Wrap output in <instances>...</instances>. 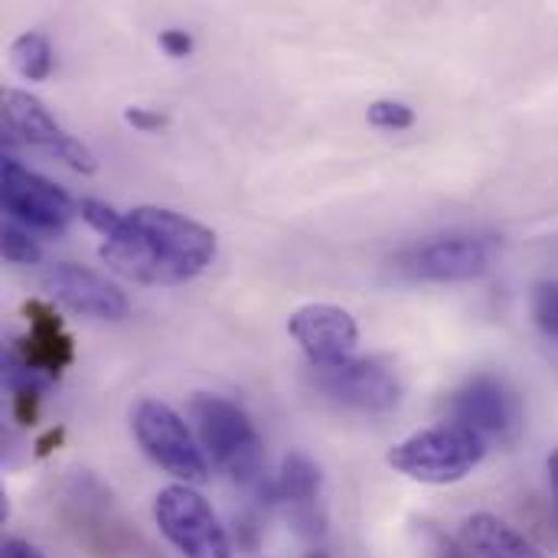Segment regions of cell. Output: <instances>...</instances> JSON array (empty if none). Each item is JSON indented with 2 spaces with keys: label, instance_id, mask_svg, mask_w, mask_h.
Listing matches in <instances>:
<instances>
[{
  "label": "cell",
  "instance_id": "cell-11",
  "mask_svg": "<svg viewBox=\"0 0 558 558\" xmlns=\"http://www.w3.org/2000/svg\"><path fill=\"white\" fill-rule=\"evenodd\" d=\"M317 386L360 412H389L399 405L402 399V386L396 379V373L389 366H383L379 360H347L340 366L330 369H317Z\"/></svg>",
  "mask_w": 558,
  "mask_h": 558
},
{
  "label": "cell",
  "instance_id": "cell-18",
  "mask_svg": "<svg viewBox=\"0 0 558 558\" xmlns=\"http://www.w3.org/2000/svg\"><path fill=\"white\" fill-rule=\"evenodd\" d=\"M369 124L373 128H383V131H405L415 124V111L405 105V101H396V98H379L369 105L366 111Z\"/></svg>",
  "mask_w": 558,
  "mask_h": 558
},
{
  "label": "cell",
  "instance_id": "cell-3",
  "mask_svg": "<svg viewBox=\"0 0 558 558\" xmlns=\"http://www.w3.org/2000/svg\"><path fill=\"white\" fill-rule=\"evenodd\" d=\"M487 454V438L461 422L422 428L389 451V464L415 484H458Z\"/></svg>",
  "mask_w": 558,
  "mask_h": 558
},
{
  "label": "cell",
  "instance_id": "cell-19",
  "mask_svg": "<svg viewBox=\"0 0 558 558\" xmlns=\"http://www.w3.org/2000/svg\"><path fill=\"white\" fill-rule=\"evenodd\" d=\"M415 558H471L454 549V543L432 523H415Z\"/></svg>",
  "mask_w": 558,
  "mask_h": 558
},
{
  "label": "cell",
  "instance_id": "cell-16",
  "mask_svg": "<svg viewBox=\"0 0 558 558\" xmlns=\"http://www.w3.org/2000/svg\"><path fill=\"white\" fill-rule=\"evenodd\" d=\"M530 311H533V320L539 324V330L558 340V281H539L533 288Z\"/></svg>",
  "mask_w": 558,
  "mask_h": 558
},
{
  "label": "cell",
  "instance_id": "cell-2",
  "mask_svg": "<svg viewBox=\"0 0 558 558\" xmlns=\"http://www.w3.org/2000/svg\"><path fill=\"white\" fill-rule=\"evenodd\" d=\"M190 418L196 425V438L206 451V458L232 477L245 490H262L265 487V458H262V441L248 422V415L209 392H196L190 399Z\"/></svg>",
  "mask_w": 558,
  "mask_h": 558
},
{
  "label": "cell",
  "instance_id": "cell-9",
  "mask_svg": "<svg viewBox=\"0 0 558 558\" xmlns=\"http://www.w3.org/2000/svg\"><path fill=\"white\" fill-rule=\"evenodd\" d=\"M288 333L314 363V369H330L353 360L360 343V327L350 311L337 304H307L288 317Z\"/></svg>",
  "mask_w": 558,
  "mask_h": 558
},
{
  "label": "cell",
  "instance_id": "cell-1",
  "mask_svg": "<svg viewBox=\"0 0 558 558\" xmlns=\"http://www.w3.org/2000/svg\"><path fill=\"white\" fill-rule=\"evenodd\" d=\"M216 258V232L173 209L137 206L105 239L101 262L137 284H183Z\"/></svg>",
  "mask_w": 558,
  "mask_h": 558
},
{
  "label": "cell",
  "instance_id": "cell-12",
  "mask_svg": "<svg viewBox=\"0 0 558 558\" xmlns=\"http://www.w3.org/2000/svg\"><path fill=\"white\" fill-rule=\"evenodd\" d=\"M43 288L65 311H72L78 317H92V320H121V317H128L124 291H118L108 278H101L92 268H82V265H72V262L49 265V271L43 275Z\"/></svg>",
  "mask_w": 558,
  "mask_h": 558
},
{
  "label": "cell",
  "instance_id": "cell-20",
  "mask_svg": "<svg viewBox=\"0 0 558 558\" xmlns=\"http://www.w3.org/2000/svg\"><path fill=\"white\" fill-rule=\"evenodd\" d=\"M78 213H82V219H85L95 232H101L105 239L114 235L118 226H121V219H124V216H118V213H114L108 203H101V199H82Z\"/></svg>",
  "mask_w": 558,
  "mask_h": 558
},
{
  "label": "cell",
  "instance_id": "cell-5",
  "mask_svg": "<svg viewBox=\"0 0 558 558\" xmlns=\"http://www.w3.org/2000/svg\"><path fill=\"white\" fill-rule=\"evenodd\" d=\"M154 523L183 558H232V543L209 500L190 484L163 487L154 500Z\"/></svg>",
  "mask_w": 558,
  "mask_h": 558
},
{
  "label": "cell",
  "instance_id": "cell-4",
  "mask_svg": "<svg viewBox=\"0 0 558 558\" xmlns=\"http://www.w3.org/2000/svg\"><path fill=\"white\" fill-rule=\"evenodd\" d=\"M131 428L134 438L141 445V451L167 474L186 481V484H199L209 477V458L199 445V438H193L190 425L160 399H141L134 405L131 415Z\"/></svg>",
  "mask_w": 558,
  "mask_h": 558
},
{
  "label": "cell",
  "instance_id": "cell-6",
  "mask_svg": "<svg viewBox=\"0 0 558 558\" xmlns=\"http://www.w3.org/2000/svg\"><path fill=\"white\" fill-rule=\"evenodd\" d=\"M3 128L10 137L62 160L65 167L78 170V173H95L98 170V157L92 154L88 144H82L78 137H72L56 118L52 111L33 98L29 92L20 88H7L3 92Z\"/></svg>",
  "mask_w": 558,
  "mask_h": 558
},
{
  "label": "cell",
  "instance_id": "cell-25",
  "mask_svg": "<svg viewBox=\"0 0 558 558\" xmlns=\"http://www.w3.org/2000/svg\"><path fill=\"white\" fill-rule=\"evenodd\" d=\"M549 481H553V494H556V510H558V451L549 458Z\"/></svg>",
  "mask_w": 558,
  "mask_h": 558
},
{
  "label": "cell",
  "instance_id": "cell-14",
  "mask_svg": "<svg viewBox=\"0 0 558 558\" xmlns=\"http://www.w3.org/2000/svg\"><path fill=\"white\" fill-rule=\"evenodd\" d=\"M320 490H324V477H320V468L301 454V451H291L284 461H281V474H278V500L284 507H291L294 520L304 523V526H317L320 530V517H317V507H320Z\"/></svg>",
  "mask_w": 558,
  "mask_h": 558
},
{
  "label": "cell",
  "instance_id": "cell-7",
  "mask_svg": "<svg viewBox=\"0 0 558 558\" xmlns=\"http://www.w3.org/2000/svg\"><path fill=\"white\" fill-rule=\"evenodd\" d=\"M0 196H3V209L13 216V222L36 229V232H62L69 226V219L75 216V206L62 186H56L52 180L23 167L13 157H3Z\"/></svg>",
  "mask_w": 558,
  "mask_h": 558
},
{
  "label": "cell",
  "instance_id": "cell-22",
  "mask_svg": "<svg viewBox=\"0 0 558 558\" xmlns=\"http://www.w3.org/2000/svg\"><path fill=\"white\" fill-rule=\"evenodd\" d=\"M160 46H163L167 56L183 59V56L193 52V36H190L186 29H163V33H160Z\"/></svg>",
  "mask_w": 558,
  "mask_h": 558
},
{
  "label": "cell",
  "instance_id": "cell-24",
  "mask_svg": "<svg viewBox=\"0 0 558 558\" xmlns=\"http://www.w3.org/2000/svg\"><path fill=\"white\" fill-rule=\"evenodd\" d=\"M59 441H62V432L56 428V432H49L46 438H39V441H36V454H39V458H46V454L52 451V445H59Z\"/></svg>",
  "mask_w": 558,
  "mask_h": 558
},
{
  "label": "cell",
  "instance_id": "cell-8",
  "mask_svg": "<svg viewBox=\"0 0 558 558\" xmlns=\"http://www.w3.org/2000/svg\"><path fill=\"white\" fill-rule=\"evenodd\" d=\"M451 412L461 425L474 428L481 438L513 441L523 428V402L520 396L497 376H474L464 389L454 392Z\"/></svg>",
  "mask_w": 558,
  "mask_h": 558
},
{
  "label": "cell",
  "instance_id": "cell-17",
  "mask_svg": "<svg viewBox=\"0 0 558 558\" xmlns=\"http://www.w3.org/2000/svg\"><path fill=\"white\" fill-rule=\"evenodd\" d=\"M0 245H3V258L10 265H36L43 258L36 239L16 222H3V242Z\"/></svg>",
  "mask_w": 558,
  "mask_h": 558
},
{
  "label": "cell",
  "instance_id": "cell-26",
  "mask_svg": "<svg viewBox=\"0 0 558 558\" xmlns=\"http://www.w3.org/2000/svg\"><path fill=\"white\" fill-rule=\"evenodd\" d=\"M314 558H324V556H314Z\"/></svg>",
  "mask_w": 558,
  "mask_h": 558
},
{
  "label": "cell",
  "instance_id": "cell-21",
  "mask_svg": "<svg viewBox=\"0 0 558 558\" xmlns=\"http://www.w3.org/2000/svg\"><path fill=\"white\" fill-rule=\"evenodd\" d=\"M124 121L137 131H160L167 124V114L157 111V108H141V105H131L124 108Z\"/></svg>",
  "mask_w": 558,
  "mask_h": 558
},
{
  "label": "cell",
  "instance_id": "cell-15",
  "mask_svg": "<svg viewBox=\"0 0 558 558\" xmlns=\"http://www.w3.org/2000/svg\"><path fill=\"white\" fill-rule=\"evenodd\" d=\"M10 65L26 82H46L52 72V46L43 33H20L10 43Z\"/></svg>",
  "mask_w": 558,
  "mask_h": 558
},
{
  "label": "cell",
  "instance_id": "cell-10",
  "mask_svg": "<svg viewBox=\"0 0 558 558\" xmlns=\"http://www.w3.org/2000/svg\"><path fill=\"white\" fill-rule=\"evenodd\" d=\"M497 258V242L484 235L435 239L402 258V271L418 281H471L481 278Z\"/></svg>",
  "mask_w": 558,
  "mask_h": 558
},
{
  "label": "cell",
  "instance_id": "cell-23",
  "mask_svg": "<svg viewBox=\"0 0 558 558\" xmlns=\"http://www.w3.org/2000/svg\"><path fill=\"white\" fill-rule=\"evenodd\" d=\"M3 558H46L33 543L26 539H7L3 543Z\"/></svg>",
  "mask_w": 558,
  "mask_h": 558
},
{
  "label": "cell",
  "instance_id": "cell-13",
  "mask_svg": "<svg viewBox=\"0 0 558 558\" xmlns=\"http://www.w3.org/2000/svg\"><path fill=\"white\" fill-rule=\"evenodd\" d=\"M461 543L471 558H546L536 543L494 513H474L461 526Z\"/></svg>",
  "mask_w": 558,
  "mask_h": 558
}]
</instances>
